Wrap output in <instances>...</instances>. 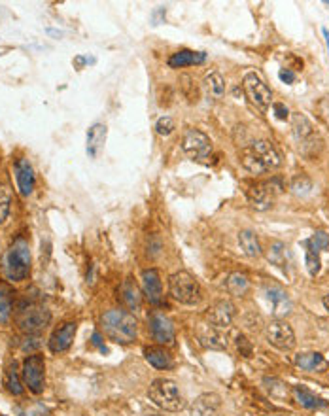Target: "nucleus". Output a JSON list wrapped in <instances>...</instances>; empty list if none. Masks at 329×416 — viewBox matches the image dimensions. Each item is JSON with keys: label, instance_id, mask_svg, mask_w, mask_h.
I'll return each mask as SVG.
<instances>
[{"label": "nucleus", "instance_id": "nucleus-1", "mask_svg": "<svg viewBox=\"0 0 329 416\" xmlns=\"http://www.w3.org/2000/svg\"><path fill=\"white\" fill-rule=\"evenodd\" d=\"M241 165L250 174H267L282 165V156L271 140H256L239 154Z\"/></svg>", "mask_w": 329, "mask_h": 416}, {"label": "nucleus", "instance_id": "nucleus-2", "mask_svg": "<svg viewBox=\"0 0 329 416\" xmlns=\"http://www.w3.org/2000/svg\"><path fill=\"white\" fill-rule=\"evenodd\" d=\"M102 333L118 345H131L138 335V323L134 315L125 308H112L106 310L101 318Z\"/></svg>", "mask_w": 329, "mask_h": 416}, {"label": "nucleus", "instance_id": "nucleus-3", "mask_svg": "<svg viewBox=\"0 0 329 416\" xmlns=\"http://www.w3.org/2000/svg\"><path fill=\"white\" fill-rule=\"evenodd\" d=\"M31 273V248L25 238H17L4 256V275L10 282H23Z\"/></svg>", "mask_w": 329, "mask_h": 416}, {"label": "nucleus", "instance_id": "nucleus-4", "mask_svg": "<svg viewBox=\"0 0 329 416\" xmlns=\"http://www.w3.org/2000/svg\"><path fill=\"white\" fill-rule=\"evenodd\" d=\"M148 397L156 403L157 407L169 411V413H178V411L186 407V401H184V395L180 393V388L171 378H156L149 384Z\"/></svg>", "mask_w": 329, "mask_h": 416}, {"label": "nucleus", "instance_id": "nucleus-5", "mask_svg": "<svg viewBox=\"0 0 329 416\" xmlns=\"http://www.w3.org/2000/svg\"><path fill=\"white\" fill-rule=\"evenodd\" d=\"M169 291H171V297L174 301L189 306L197 305L203 297L201 284L195 276L189 275L188 271H178L169 278Z\"/></svg>", "mask_w": 329, "mask_h": 416}, {"label": "nucleus", "instance_id": "nucleus-6", "mask_svg": "<svg viewBox=\"0 0 329 416\" xmlns=\"http://www.w3.org/2000/svg\"><path fill=\"white\" fill-rule=\"evenodd\" d=\"M16 322L19 330L27 333V335H38L40 331L51 322V313L46 306L36 305V303H29V305H21L17 308Z\"/></svg>", "mask_w": 329, "mask_h": 416}, {"label": "nucleus", "instance_id": "nucleus-7", "mask_svg": "<svg viewBox=\"0 0 329 416\" xmlns=\"http://www.w3.org/2000/svg\"><path fill=\"white\" fill-rule=\"evenodd\" d=\"M291 129H293V136L297 138L301 144V151L305 154L306 158H314L321 151V138L318 133L314 131L313 123L308 121L306 116L303 114H293L291 116Z\"/></svg>", "mask_w": 329, "mask_h": 416}, {"label": "nucleus", "instance_id": "nucleus-8", "mask_svg": "<svg viewBox=\"0 0 329 416\" xmlns=\"http://www.w3.org/2000/svg\"><path fill=\"white\" fill-rule=\"evenodd\" d=\"M21 377L32 393L40 395L44 392V388H46V360H44V356H40V354L27 356L23 361Z\"/></svg>", "mask_w": 329, "mask_h": 416}, {"label": "nucleus", "instance_id": "nucleus-9", "mask_svg": "<svg viewBox=\"0 0 329 416\" xmlns=\"http://www.w3.org/2000/svg\"><path fill=\"white\" fill-rule=\"evenodd\" d=\"M243 87L246 97L250 99V102L258 108L259 112H267L273 101V93L267 86L263 78L259 76L258 72H246L243 79Z\"/></svg>", "mask_w": 329, "mask_h": 416}, {"label": "nucleus", "instance_id": "nucleus-10", "mask_svg": "<svg viewBox=\"0 0 329 416\" xmlns=\"http://www.w3.org/2000/svg\"><path fill=\"white\" fill-rule=\"evenodd\" d=\"M182 149L193 161H206L212 156L214 146L208 134H204L199 129H188L182 138Z\"/></svg>", "mask_w": 329, "mask_h": 416}, {"label": "nucleus", "instance_id": "nucleus-11", "mask_svg": "<svg viewBox=\"0 0 329 416\" xmlns=\"http://www.w3.org/2000/svg\"><path fill=\"white\" fill-rule=\"evenodd\" d=\"M278 182H258V184H252L250 188L246 189V197H248V203L252 204V208H256L259 212L269 210L274 204V199L280 193V186H276Z\"/></svg>", "mask_w": 329, "mask_h": 416}, {"label": "nucleus", "instance_id": "nucleus-12", "mask_svg": "<svg viewBox=\"0 0 329 416\" xmlns=\"http://www.w3.org/2000/svg\"><path fill=\"white\" fill-rule=\"evenodd\" d=\"M267 341L269 345H273L274 348L282 350V352H290L295 348V333H293V328L286 320H273L269 322L265 330Z\"/></svg>", "mask_w": 329, "mask_h": 416}, {"label": "nucleus", "instance_id": "nucleus-13", "mask_svg": "<svg viewBox=\"0 0 329 416\" xmlns=\"http://www.w3.org/2000/svg\"><path fill=\"white\" fill-rule=\"evenodd\" d=\"M236 315L235 305L229 301V299H221V301H216L214 305L208 306L206 310V320L210 326L214 328H219V330H228L229 326L233 323Z\"/></svg>", "mask_w": 329, "mask_h": 416}, {"label": "nucleus", "instance_id": "nucleus-14", "mask_svg": "<svg viewBox=\"0 0 329 416\" xmlns=\"http://www.w3.org/2000/svg\"><path fill=\"white\" fill-rule=\"evenodd\" d=\"M263 290H265L267 299L271 301V305H273V315L278 318V320H282V316H288L291 313V299L288 295V291L284 290L282 286H278V284L274 282H267L263 286Z\"/></svg>", "mask_w": 329, "mask_h": 416}, {"label": "nucleus", "instance_id": "nucleus-15", "mask_svg": "<svg viewBox=\"0 0 329 416\" xmlns=\"http://www.w3.org/2000/svg\"><path fill=\"white\" fill-rule=\"evenodd\" d=\"M76 330H78V323L76 322H64L63 326H59V328L51 333L49 341H47L49 350L53 354H61L64 352V350H69L72 341L76 337Z\"/></svg>", "mask_w": 329, "mask_h": 416}, {"label": "nucleus", "instance_id": "nucleus-16", "mask_svg": "<svg viewBox=\"0 0 329 416\" xmlns=\"http://www.w3.org/2000/svg\"><path fill=\"white\" fill-rule=\"evenodd\" d=\"M149 330H151V335L159 345H173L174 339H176L173 320L164 315H159V313L149 318Z\"/></svg>", "mask_w": 329, "mask_h": 416}, {"label": "nucleus", "instance_id": "nucleus-17", "mask_svg": "<svg viewBox=\"0 0 329 416\" xmlns=\"http://www.w3.org/2000/svg\"><path fill=\"white\" fill-rule=\"evenodd\" d=\"M142 290L144 295L149 299V303L159 305L163 301V282H161V275L157 269H144L141 275Z\"/></svg>", "mask_w": 329, "mask_h": 416}, {"label": "nucleus", "instance_id": "nucleus-18", "mask_svg": "<svg viewBox=\"0 0 329 416\" xmlns=\"http://www.w3.org/2000/svg\"><path fill=\"white\" fill-rule=\"evenodd\" d=\"M221 408V397L218 393L206 392L201 393L195 401L189 405V415L191 416H218Z\"/></svg>", "mask_w": 329, "mask_h": 416}, {"label": "nucleus", "instance_id": "nucleus-19", "mask_svg": "<svg viewBox=\"0 0 329 416\" xmlns=\"http://www.w3.org/2000/svg\"><path fill=\"white\" fill-rule=\"evenodd\" d=\"M291 397L297 403L299 407L306 408V411H320V408H328L329 403L324 401L320 395H316L314 392H310L305 386H293L291 388Z\"/></svg>", "mask_w": 329, "mask_h": 416}, {"label": "nucleus", "instance_id": "nucleus-20", "mask_svg": "<svg viewBox=\"0 0 329 416\" xmlns=\"http://www.w3.org/2000/svg\"><path fill=\"white\" fill-rule=\"evenodd\" d=\"M16 180L21 195H32L34 186H36V176H34V171H32L31 163L27 159H19L16 163Z\"/></svg>", "mask_w": 329, "mask_h": 416}, {"label": "nucleus", "instance_id": "nucleus-21", "mask_svg": "<svg viewBox=\"0 0 329 416\" xmlns=\"http://www.w3.org/2000/svg\"><path fill=\"white\" fill-rule=\"evenodd\" d=\"M199 343L208 348V350H226L228 348V335L226 331L214 328V326H206L199 331Z\"/></svg>", "mask_w": 329, "mask_h": 416}, {"label": "nucleus", "instance_id": "nucleus-22", "mask_svg": "<svg viewBox=\"0 0 329 416\" xmlns=\"http://www.w3.org/2000/svg\"><path fill=\"white\" fill-rule=\"evenodd\" d=\"M293 363L297 365L299 369L310 371V373H324V371L329 367L328 360L318 352L297 354V356L293 358Z\"/></svg>", "mask_w": 329, "mask_h": 416}, {"label": "nucleus", "instance_id": "nucleus-23", "mask_svg": "<svg viewBox=\"0 0 329 416\" xmlns=\"http://www.w3.org/2000/svg\"><path fill=\"white\" fill-rule=\"evenodd\" d=\"M144 358L156 369L167 371L173 369L174 365L173 356H171L169 350H164L163 346H148V348H144Z\"/></svg>", "mask_w": 329, "mask_h": 416}, {"label": "nucleus", "instance_id": "nucleus-24", "mask_svg": "<svg viewBox=\"0 0 329 416\" xmlns=\"http://www.w3.org/2000/svg\"><path fill=\"white\" fill-rule=\"evenodd\" d=\"M106 125L102 123H95V125L89 127L87 131V154L93 159H97L101 156L102 148H104V142H106Z\"/></svg>", "mask_w": 329, "mask_h": 416}, {"label": "nucleus", "instance_id": "nucleus-25", "mask_svg": "<svg viewBox=\"0 0 329 416\" xmlns=\"http://www.w3.org/2000/svg\"><path fill=\"white\" fill-rule=\"evenodd\" d=\"M119 297H121V303H123L129 310L141 308V290H138V286H136L131 278H127L125 282L121 284V288H119Z\"/></svg>", "mask_w": 329, "mask_h": 416}, {"label": "nucleus", "instance_id": "nucleus-26", "mask_svg": "<svg viewBox=\"0 0 329 416\" xmlns=\"http://www.w3.org/2000/svg\"><path fill=\"white\" fill-rule=\"evenodd\" d=\"M203 51H191V49H182L178 53H174L169 59V66L171 69H184V66H191V64H201L204 61Z\"/></svg>", "mask_w": 329, "mask_h": 416}, {"label": "nucleus", "instance_id": "nucleus-27", "mask_svg": "<svg viewBox=\"0 0 329 416\" xmlns=\"http://www.w3.org/2000/svg\"><path fill=\"white\" fill-rule=\"evenodd\" d=\"M239 244H241V250L244 252L246 258L256 259L261 256V244H259L258 235L250 229H244L239 233Z\"/></svg>", "mask_w": 329, "mask_h": 416}, {"label": "nucleus", "instance_id": "nucleus-28", "mask_svg": "<svg viewBox=\"0 0 329 416\" xmlns=\"http://www.w3.org/2000/svg\"><path fill=\"white\" fill-rule=\"evenodd\" d=\"M4 386H6V390L12 395H21L25 392L23 377H21V373L17 369L16 361H12L8 367H6V371H4Z\"/></svg>", "mask_w": 329, "mask_h": 416}, {"label": "nucleus", "instance_id": "nucleus-29", "mask_svg": "<svg viewBox=\"0 0 329 416\" xmlns=\"http://www.w3.org/2000/svg\"><path fill=\"white\" fill-rule=\"evenodd\" d=\"M226 288L231 295H235V297H243L248 293L250 290V278L244 275V273H231L228 276V280H226Z\"/></svg>", "mask_w": 329, "mask_h": 416}, {"label": "nucleus", "instance_id": "nucleus-30", "mask_svg": "<svg viewBox=\"0 0 329 416\" xmlns=\"http://www.w3.org/2000/svg\"><path fill=\"white\" fill-rule=\"evenodd\" d=\"M267 259L280 269H288V248L286 244L280 243V241H274V243L269 244V250H267Z\"/></svg>", "mask_w": 329, "mask_h": 416}, {"label": "nucleus", "instance_id": "nucleus-31", "mask_svg": "<svg viewBox=\"0 0 329 416\" xmlns=\"http://www.w3.org/2000/svg\"><path fill=\"white\" fill-rule=\"evenodd\" d=\"M204 89L210 97L219 99V97L226 95V79L221 78L219 72H210V74L204 76Z\"/></svg>", "mask_w": 329, "mask_h": 416}, {"label": "nucleus", "instance_id": "nucleus-32", "mask_svg": "<svg viewBox=\"0 0 329 416\" xmlns=\"http://www.w3.org/2000/svg\"><path fill=\"white\" fill-rule=\"evenodd\" d=\"M12 310H14L12 295H10V291L6 290L4 286H0V326H4V323L10 322Z\"/></svg>", "mask_w": 329, "mask_h": 416}, {"label": "nucleus", "instance_id": "nucleus-33", "mask_svg": "<svg viewBox=\"0 0 329 416\" xmlns=\"http://www.w3.org/2000/svg\"><path fill=\"white\" fill-rule=\"evenodd\" d=\"M10 210H12V193H10L8 186L0 184V225H4L8 221Z\"/></svg>", "mask_w": 329, "mask_h": 416}, {"label": "nucleus", "instance_id": "nucleus-34", "mask_svg": "<svg viewBox=\"0 0 329 416\" xmlns=\"http://www.w3.org/2000/svg\"><path fill=\"white\" fill-rule=\"evenodd\" d=\"M310 189H313V182H310V178L306 174H299V176H295L291 180V193L293 195L305 197L310 193Z\"/></svg>", "mask_w": 329, "mask_h": 416}, {"label": "nucleus", "instance_id": "nucleus-35", "mask_svg": "<svg viewBox=\"0 0 329 416\" xmlns=\"http://www.w3.org/2000/svg\"><path fill=\"white\" fill-rule=\"evenodd\" d=\"M306 269H308V273L313 276H316L320 273V254L318 250H314L310 244H306Z\"/></svg>", "mask_w": 329, "mask_h": 416}, {"label": "nucleus", "instance_id": "nucleus-36", "mask_svg": "<svg viewBox=\"0 0 329 416\" xmlns=\"http://www.w3.org/2000/svg\"><path fill=\"white\" fill-rule=\"evenodd\" d=\"M263 384H265L267 392L274 395V397H284L288 393V390H286L288 384H284L282 380H278V378H263Z\"/></svg>", "mask_w": 329, "mask_h": 416}, {"label": "nucleus", "instance_id": "nucleus-37", "mask_svg": "<svg viewBox=\"0 0 329 416\" xmlns=\"http://www.w3.org/2000/svg\"><path fill=\"white\" fill-rule=\"evenodd\" d=\"M306 244H310L314 250L329 252V235L326 231H316V233L306 241Z\"/></svg>", "mask_w": 329, "mask_h": 416}, {"label": "nucleus", "instance_id": "nucleus-38", "mask_svg": "<svg viewBox=\"0 0 329 416\" xmlns=\"http://www.w3.org/2000/svg\"><path fill=\"white\" fill-rule=\"evenodd\" d=\"M180 86H182V93L186 95L189 99V102H197V87L195 84H193V78L191 76H182L180 78Z\"/></svg>", "mask_w": 329, "mask_h": 416}, {"label": "nucleus", "instance_id": "nucleus-39", "mask_svg": "<svg viewBox=\"0 0 329 416\" xmlns=\"http://www.w3.org/2000/svg\"><path fill=\"white\" fill-rule=\"evenodd\" d=\"M156 131L157 134H161V136H169V134L174 131V121L173 118H169V116H164L156 123Z\"/></svg>", "mask_w": 329, "mask_h": 416}, {"label": "nucleus", "instance_id": "nucleus-40", "mask_svg": "<svg viewBox=\"0 0 329 416\" xmlns=\"http://www.w3.org/2000/svg\"><path fill=\"white\" fill-rule=\"evenodd\" d=\"M235 345H236V350H239L241 356H244V358H250L252 352H254V350H252V343L244 337V335H236Z\"/></svg>", "mask_w": 329, "mask_h": 416}, {"label": "nucleus", "instance_id": "nucleus-41", "mask_svg": "<svg viewBox=\"0 0 329 416\" xmlns=\"http://www.w3.org/2000/svg\"><path fill=\"white\" fill-rule=\"evenodd\" d=\"M316 108H318V114H320V118L326 121V125L329 127V97H324L320 99V102L316 104Z\"/></svg>", "mask_w": 329, "mask_h": 416}, {"label": "nucleus", "instance_id": "nucleus-42", "mask_svg": "<svg viewBox=\"0 0 329 416\" xmlns=\"http://www.w3.org/2000/svg\"><path fill=\"white\" fill-rule=\"evenodd\" d=\"M274 112H276V118L278 119H288L290 118V112H288V108L284 106V104H274Z\"/></svg>", "mask_w": 329, "mask_h": 416}, {"label": "nucleus", "instance_id": "nucleus-43", "mask_svg": "<svg viewBox=\"0 0 329 416\" xmlns=\"http://www.w3.org/2000/svg\"><path fill=\"white\" fill-rule=\"evenodd\" d=\"M280 79L286 82V84H293V82H295V74L288 71V69H284V71H280Z\"/></svg>", "mask_w": 329, "mask_h": 416}, {"label": "nucleus", "instance_id": "nucleus-44", "mask_svg": "<svg viewBox=\"0 0 329 416\" xmlns=\"http://www.w3.org/2000/svg\"><path fill=\"white\" fill-rule=\"evenodd\" d=\"M321 303H324V306H326V310H328V313H329V293H328V295H326V297H324V301H321Z\"/></svg>", "mask_w": 329, "mask_h": 416}, {"label": "nucleus", "instance_id": "nucleus-45", "mask_svg": "<svg viewBox=\"0 0 329 416\" xmlns=\"http://www.w3.org/2000/svg\"><path fill=\"white\" fill-rule=\"evenodd\" d=\"M326 199H328V208H329V191H328V195H326Z\"/></svg>", "mask_w": 329, "mask_h": 416}]
</instances>
